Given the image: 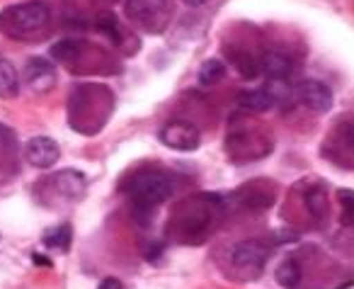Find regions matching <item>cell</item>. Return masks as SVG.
I'll return each instance as SVG.
<instances>
[{
    "mask_svg": "<svg viewBox=\"0 0 354 289\" xmlns=\"http://www.w3.org/2000/svg\"><path fill=\"white\" fill-rule=\"evenodd\" d=\"M51 20V8L44 0H30L20 6H10L0 12V32L12 40L32 37L41 32Z\"/></svg>",
    "mask_w": 354,
    "mask_h": 289,
    "instance_id": "1",
    "label": "cell"
},
{
    "mask_svg": "<svg viewBox=\"0 0 354 289\" xmlns=\"http://www.w3.org/2000/svg\"><path fill=\"white\" fill-rule=\"evenodd\" d=\"M95 30H97L100 35L107 37L109 42H114V44L122 42V27H119V22H117V15H112V12H102V15H97V20H95Z\"/></svg>",
    "mask_w": 354,
    "mask_h": 289,
    "instance_id": "16",
    "label": "cell"
},
{
    "mask_svg": "<svg viewBox=\"0 0 354 289\" xmlns=\"http://www.w3.org/2000/svg\"><path fill=\"white\" fill-rule=\"evenodd\" d=\"M277 282L281 284L284 289H296L301 284V268L296 260H284V263L277 268L274 272Z\"/></svg>",
    "mask_w": 354,
    "mask_h": 289,
    "instance_id": "15",
    "label": "cell"
},
{
    "mask_svg": "<svg viewBox=\"0 0 354 289\" xmlns=\"http://www.w3.org/2000/svg\"><path fill=\"white\" fill-rule=\"evenodd\" d=\"M71 224H61L59 229L49 231V234L44 236V243L49 245V248H56L59 253H68L71 248V238H73V234H71Z\"/></svg>",
    "mask_w": 354,
    "mask_h": 289,
    "instance_id": "17",
    "label": "cell"
},
{
    "mask_svg": "<svg viewBox=\"0 0 354 289\" xmlns=\"http://www.w3.org/2000/svg\"><path fill=\"white\" fill-rule=\"evenodd\" d=\"M238 105L248 112H267L274 105V98L270 95V90H243L238 93Z\"/></svg>",
    "mask_w": 354,
    "mask_h": 289,
    "instance_id": "11",
    "label": "cell"
},
{
    "mask_svg": "<svg viewBox=\"0 0 354 289\" xmlns=\"http://www.w3.org/2000/svg\"><path fill=\"white\" fill-rule=\"evenodd\" d=\"M162 146L172 148V151H197L199 148V129L194 124L185 122V119H175L167 122L165 127L158 132Z\"/></svg>",
    "mask_w": 354,
    "mask_h": 289,
    "instance_id": "4",
    "label": "cell"
},
{
    "mask_svg": "<svg viewBox=\"0 0 354 289\" xmlns=\"http://www.w3.org/2000/svg\"><path fill=\"white\" fill-rule=\"evenodd\" d=\"M83 49H85L83 40H61L51 46V59L54 61H73V59H78Z\"/></svg>",
    "mask_w": 354,
    "mask_h": 289,
    "instance_id": "13",
    "label": "cell"
},
{
    "mask_svg": "<svg viewBox=\"0 0 354 289\" xmlns=\"http://www.w3.org/2000/svg\"><path fill=\"white\" fill-rule=\"evenodd\" d=\"M233 64L245 78H255L257 71H260V64H255V59L250 54H233Z\"/></svg>",
    "mask_w": 354,
    "mask_h": 289,
    "instance_id": "19",
    "label": "cell"
},
{
    "mask_svg": "<svg viewBox=\"0 0 354 289\" xmlns=\"http://www.w3.org/2000/svg\"><path fill=\"white\" fill-rule=\"evenodd\" d=\"M344 141H347V146L354 148V122L349 124L347 129H344Z\"/></svg>",
    "mask_w": 354,
    "mask_h": 289,
    "instance_id": "21",
    "label": "cell"
},
{
    "mask_svg": "<svg viewBox=\"0 0 354 289\" xmlns=\"http://www.w3.org/2000/svg\"><path fill=\"white\" fill-rule=\"evenodd\" d=\"M20 90V76L15 66L0 56V98H15Z\"/></svg>",
    "mask_w": 354,
    "mask_h": 289,
    "instance_id": "12",
    "label": "cell"
},
{
    "mask_svg": "<svg viewBox=\"0 0 354 289\" xmlns=\"http://www.w3.org/2000/svg\"><path fill=\"white\" fill-rule=\"evenodd\" d=\"M25 156H27V163H30V166L39 168V170H46V168H51L56 161H59L61 148L51 137H35L27 141Z\"/></svg>",
    "mask_w": 354,
    "mask_h": 289,
    "instance_id": "8",
    "label": "cell"
},
{
    "mask_svg": "<svg viewBox=\"0 0 354 289\" xmlns=\"http://www.w3.org/2000/svg\"><path fill=\"white\" fill-rule=\"evenodd\" d=\"M129 195H131L136 207L156 209L158 204H162L172 195V180L160 175V173H143V175H136L131 180Z\"/></svg>",
    "mask_w": 354,
    "mask_h": 289,
    "instance_id": "2",
    "label": "cell"
},
{
    "mask_svg": "<svg viewBox=\"0 0 354 289\" xmlns=\"http://www.w3.org/2000/svg\"><path fill=\"white\" fill-rule=\"evenodd\" d=\"M22 78H25L27 88L37 95H46L56 88V69L49 59H41V56H32L25 64L22 71Z\"/></svg>",
    "mask_w": 354,
    "mask_h": 289,
    "instance_id": "5",
    "label": "cell"
},
{
    "mask_svg": "<svg viewBox=\"0 0 354 289\" xmlns=\"http://www.w3.org/2000/svg\"><path fill=\"white\" fill-rule=\"evenodd\" d=\"M32 260H35L37 265H44V268H51V260H49V258H44V255H39V253L32 255Z\"/></svg>",
    "mask_w": 354,
    "mask_h": 289,
    "instance_id": "22",
    "label": "cell"
},
{
    "mask_svg": "<svg viewBox=\"0 0 354 289\" xmlns=\"http://www.w3.org/2000/svg\"><path fill=\"white\" fill-rule=\"evenodd\" d=\"M296 98L304 107L313 110V112H328L333 107V90L323 83V80L306 78L296 85Z\"/></svg>",
    "mask_w": 354,
    "mask_h": 289,
    "instance_id": "6",
    "label": "cell"
},
{
    "mask_svg": "<svg viewBox=\"0 0 354 289\" xmlns=\"http://www.w3.org/2000/svg\"><path fill=\"white\" fill-rule=\"evenodd\" d=\"M185 6H189V8H202V6H207V0H183Z\"/></svg>",
    "mask_w": 354,
    "mask_h": 289,
    "instance_id": "23",
    "label": "cell"
},
{
    "mask_svg": "<svg viewBox=\"0 0 354 289\" xmlns=\"http://www.w3.org/2000/svg\"><path fill=\"white\" fill-rule=\"evenodd\" d=\"M223 78H226V66H223V61H218V59L204 61L202 69H199V83H202L204 88L221 83Z\"/></svg>",
    "mask_w": 354,
    "mask_h": 289,
    "instance_id": "14",
    "label": "cell"
},
{
    "mask_svg": "<svg viewBox=\"0 0 354 289\" xmlns=\"http://www.w3.org/2000/svg\"><path fill=\"white\" fill-rule=\"evenodd\" d=\"M97 289H124V287H122V282H119V279L107 277V279H102V282H100Z\"/></svg>",
    "mask_w": 354,
    "mask_h": 289,
    "instance_id": "20",
    "label": "cell"
},
{
    "mask_svg": "<svg viewBox=\"0 0 354 289\" xmlns=\"http://www.w3.org/2000/svg\"><path fill=\"white\" fill-rule=\"evenodd\" d=\"M291 59L284 51H267L260 59V71L265 76H270L272 80H284L291 73Z\"/></svg>",
    "mask_w": 354,
    "mask_h": 289,
    "instance_id": "9",
    "label": "cell"
},
{
    "mask_svg": "<svg viewBox=\"0 0 354 289\" xmlns=\"http://www.w3.org/2000/svg\"><path fill=\"white\" fill-rule=\"evenodd\" d=\"M124 10H127L129 20L141 25L143 30L156 32L162 30V25H165L167 0H127Z\"/></svg>",
    "mask_w": 354,
    "mask_h": 289,
    "instance_id": "3",
    "label": "cell"
},
{
    "mask_svg": "<svg viewBox=\"0 0 354 289\" xmlns=\"http://www.w3.org/2000/svg\"><path fill=\"white\" fill-rule=\"evenodd\" d=\"M54 187L68 200H75L85 192V175L80 170H61L54 175Z\"/></svg>",
    "mask_w": 354,
    "mask_h": 289,
    "instance_id": "10",
    "label": "cell"
},
{
    "mask_svg": "<svg viewBox=\"0 0 354 289\" xmlns=\"http://www.w3.org/2000/svg\"><path fill=\"white\" fill-rule=\"evenodd\" d=\"M233 265L248 274H257L267 263V248L260 240H243L233 248Z\"/></svg>",
    "mask_w": 354,
    "mask_h": 289,
    "instance_id": "7",
    "label": "cell"
},
{
    "mask_svg": "<svg viewBox=\"0 0 354 289\" xmlns=\"http://www.w3.org/2000/svg\"><path fill=\"white\" fill-rule=\"evenodd\" d=\"M306 204H308L310 214L315 216L318 221H323V216L328 214V197L323 195V190H308V195H306Z\"/></svg>",
    "mask_w": 354,
    "mask_h": 289,
    "instance_id": "18",
    "label": "cell"
}]
</instances>
